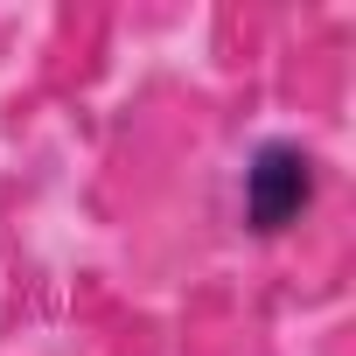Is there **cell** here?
<instances>
[{
  "mask_svg": "<svg viewBox=\"0 0 356 356\" xmlns=\"http://www.w3.org/2000/svg\"><path fill=\"white\" fill-rule=\"evenodd\" d=\"M314 203V154L300 140H266L245 161V224L259 238H280L286 224H300V210Z\"/></svg>",
  "mask_w": 356,
  "mask_h": 356,
  "instance_id": "obj_1",
  "label": "cell"
}]
</instances>
